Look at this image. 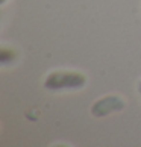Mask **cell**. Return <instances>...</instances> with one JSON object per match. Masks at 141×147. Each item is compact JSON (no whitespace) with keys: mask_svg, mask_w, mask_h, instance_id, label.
<instances>
[{"mask_svg":"<svg viewBox=\"0 0 141 147\" xmlns=\"http://www.w3.org/2000/svg\"><path fill=\"white\" fill-rule=\"evenodd\" d=\"M86 78L78 71H53L46 78L44 86L50 91L79 90L85 86Z\"/></svg>","mask_w":141,"mask_h":147,"instance_id":"obj_1","label":"cell"},{"mask_svg":"<svg viewBox=\"0 0 141 147\" xmlns=\"http://www.w3.org/2000/svg\"><path fill=\"white\" fill-rule=\"evenodd\" d=\"M124 108V100L118 96H106L103 99L97 100L91 106V114L94 117H106L112 112L121 111Z\"/></svg>","mask_w":141,"mask_h":147,"instance_id":"obj_2","label":"cell"},{"mask_svg":"<svg viewBox=\"0 0 141 147\" xmlns=\"http://www.w3.org/2000/svg\"><path fill=\"white\" fill-rule=\"evenodd\" d=\"M0 59H2V64L3 65H8L9 61L8 59H14V52L12 50H8V49H2V55H0Z\"/></svg>","mask_w":141,"mask_h":147,"instance_id":"obj_3","label":"cell"},{"mask_svg":"<svg viewBox=\"0 0 141 147\" xmlns=\"http://www.w3.org/2000/svg\"><path fill=\"white\" fill-rule=\"evenodd\" d=\"M138 91H140V94H141V82L138 84Z\"/></svg>","mask_w":141,"mask_h":147,"instance_id":"obj_4","label":"cell"},{"mask_svg":"<svg viewBox=\"0 0 141 147\" xmlns=\"http://www.w3.org/2000/svg\"><path fill=\"white\" fill-rule=\"evenodd\" d=\"M5 2H6V0H0V3H2V5H3Z\"/></svg>","mask_w":141,"mask_h":147,"instance_id":"obj_5","label":"cell"}]
</instances>
